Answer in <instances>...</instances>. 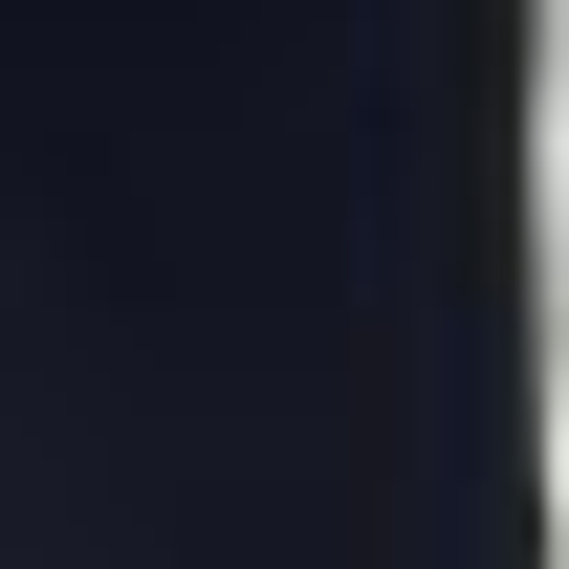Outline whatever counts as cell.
Segmentation results:
<instances>
[{
  "instance_id": "6da1fadb",
  "label": "cell",
  "mask_w": 569,
  "mask_h": 569,
  "mask_svg": "<svg viewBox=\"0 0 569 569\" xmlns=\"http://www.w3.org/2000/svg\"><path fill=\"white\" fill-rule=\"evenodd\" d=\"M548 503H569V372H548Z\"/></svg>"
}]
</instances>
